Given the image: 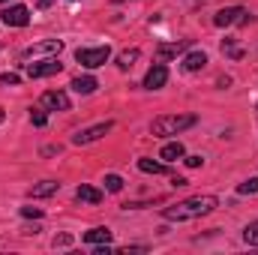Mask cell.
Instances as JSON below:
<instances>
[{
	"mask_svg": "<svg viewBox=\"0 0 258 255\" xmlns=\"http://www.w3.org/2000/svg\"><path fill=\"white\" fill-rule=\"evenodd\" d=\"M108 57H111V48H108V45H99V48H78V51H75V60L81 66H87V69L102 66Z\"/></svg>",
	"mask_w": 258,
	"mask_h": 255,
	"instance_id": "3957f363",
	"label": "cell"
},
{
	"mask_svg": "<svg viewBox=\"0 0 258 255\" xmlns=\"http://www.w3.org/2000/svg\"><path fill=\"white\" fill-rule=\"evenodd\" d=\"M57 189H60V183H57V180H42V183L30 186V198H45V195H54Z\"/></svg>",
	"mask_w": 258,
	"mask_h": 255,
	"instance_id": "9a60e30c",
	"label": "cell"
},
{
	"mask_svg": "<svg viewBox=\"0 0 258 255\" xmlns=\"http://www.w3.org/2000/svg\"><path fill=\"white\" fill-rule=\"evenodd\" d=\"M63 48L60 39H42V42H33L21 51V60H36V57H45V54H57Z\"/></svg>",
	"mask_w": 258,
	"mask_h": 255,
	"instance_id": "277c9868",
	"label": "cell"
},
{
	"mask_svg": "<svg viewBox=\"0 0 258 255\" xmlns=\"http://www.w3.org/2000/svg\"><path fill=\"white\" fill-rule=\"evenodd\" d=\"M138 54H141L138 48H126V51H120V54H117V66H120V69H129V66L138 60Z\"/></svg>",
	"mask_w": 258,
	"mask_h": 255,
	"instance_id": "ac0fdd59",
	"label": "cell"
},
{
	"mask_svg": "<svg viewBox=\"0 0 258 255\" xmlns=\"http://www.w3.org/2000/svg\"><path fill=\"white\" fill-rule=\"evenodd\" d=\"M192 123H195V114H162V117L153 120L150 132L156 138H168V135H177V132L189 129Z\"/></svg>",
	"mask_w": 258,
	"mask_h": 255,
	"instance_id": "7a4b0ae2",
	"label": "cell"
},
{
	"mask_svg": "<svg viewBox=\"0 0 258 255\" xmlns=\"http://www.w3.org/2000/svg\"><path fill=\"white\" fill-rule=\"evenodd\" d=\"M201 162H204L201 156H186V165H189V168H201Z\"/></svg>",
	"mask_w": 258,
	"mask_h": 255,
	"instance_id": "484cf974",
	"label": "cell"
},
{
	"mask_svg": "<svg viewBox=\"0 0 258 255\" xmlns=\"http://www.w3.org/2000/svg\"><path fill=\"white\" fill-rule=\"evenodd\" d=\"M186 150H183V144L180 141H171V144H165L162 150H159V159H165V162H174V159H180Z\"/></svg>",
	"mask_w": 258,
	"mask_h": 255,
	"instance_id": "2e32d148",
	"label": "cell"
},
{
	"mask_svg": "<svg viewBox=\"0 0 258 255\" xmlns=\"http://www.w3.org/2000/svg\"><path fill=\"white\" fill-rule=\"evenodd\" d=\"M39 105L48 108V111H69V96H66L63 90H45L42 99H39Z\"/></svg>",
	"mask_w": 258,
	"mask_h": 255,
	"instance_id": "8992f818",
	"label": "cell"
},
{
	"mask_svg": "<svg viewBox=\"0 0 258 255\" xmlns=\"http://www.w3.org/2000/svg\"><path fill=\"white\" fill-rule=\"evenodd\" d=\"M0 3H9V0H0Z\"/></svg>",
	"mask_w": 258,
	"mask_h": 255,
	"instance_id": "f1b7e54d",
	"label": "cell"
},
{
	"mask_svg": "<svg viewBox=\"0 0 258 255\" xmlns=\"http://www.w3.org/2000/svg\"><path fill=\"white\" fill-rule=\"evenodd\" d=\"M75 93H81V96H87V93H93L99 84H96V78L93 75H78V78H72V84H69Z\"/></svg>",
	"mask_w": 258,
	"mask_h": 255,
	"instance_id": "8fae6325",
	"label": "cell"
},
{
	"mask_svg": "<svg viewBox=\"0 0 258 255\" xmlns=\"http://www.w3.org/2000/svg\"><path fill=\"white\" fill-rule=\"evenodd\" d=\"M237 192H240V195H255V192H258V177H249L246 183H240Z\"/></svg>",
	"mask_w": 258,
	"mask_h": 255,
	"instance_id": "7402d4cb",
	"label": "cell"
},
{
	"mask_svg": "<svg viewBox=\"0 0 258 255\" xmlns=\"http://www.w3.org/2000/svg\"><path fill=\"white\" fill-rule=\"evenodd\" d=\"M183 69H186V72H198V69H204V66H207V54H204V51H192V54H186V57H183Z\"/></svg>",
	"mask_w": 258,
	"mask_h": 255,
	"instance_id": "5bb4252c",
	"label": "cell"
},
{
	"mask_svg": "<svg viewBox=\"0 0 258 255\" xmlns=\"http://www.w3.org/2000/svg\"><path fill=\"white\" fill-rule=\"evenodd\" d=\"M243 6H228V9H219L216 15H213V24L216 27H228V24H234V21H243Z\"/></svg>",
	"mask_w": 258,
	"mask_h": 255,
	"instance_id": "ba28073f",
	"label": "cell"
},
{
	"mask_svg": "<svg viewBox=\"0 0 258 255\" xmlns=\"http://www.w3.org/2000/svg\"><path fill=\"white\" fill-rule=\"evenodd\" d=\"M114 129V120H102V123H96V126H90V129H81V132H75L72 135V144H90V141H99L105 132H111Z\"/></svg>",
	"mask_w": 258,
	"mask_h": 255,
	"instance_id": "5b68a950",
	"label": "cell"
},
{
	"mask_svg": "<svg viewBox=\"0 0 258 255\" xmlns=\"http://www.w3.org/2000/svg\"><path fill=\"white\" fill-rule=\"evenodd\" d=\"M63 69V63L57 60H42V63H27V75L30 78H48V75H57Z\"/></svg>",
	"mask_w": 258,
	"mask_h": 255,
	"instance_id": "9c48e42d",
	"label": "cell"
},
{
	"mask_svg": "<svg viewBox=\"0 0 258 255\" xmlns=\"http://www.w3.org/2000/svg\"><path fill=\"white\" fill-rule=\"evenodd\" d=\"M189 45H192L189 39H180V42H171V45H159L156 54H159V57H177V54H183Z\"/></svg>",
	"mask_w": 258,
	"mask_h": 255,
	"instance_id": "7c38bea8",
	"label": "cell"
},
{
	"mask_svg": "<svg viewBox=\"0 0 258 255\" xmlns=\"http://www.w3.org/2000/svg\"><path fill=\"white\" fill-rule=\"evenodd\" d=\"M21 216L24 219H42V210L39 207H21Z\"/></svg>",
	"mask_w": 258,
	"mask_h": 255,
	"instance_id": "cb8c5ba5",
	"label": "cell"
},
{
	"mask_svg": "<svg viewBox=\"0 0 258 255\" xmlns=\"http://www.w3.org/2000/svg\"><path fill=\"white\" fill-rule=\"evenodd\" d=\"M84 240H87V243H108V240H111V231H108V228H90V231L84 234Z\"/></svg>",
	"mask_w": 258,
	"mask_h": 255,
	"instance_id": "e0dca14e",
	"label": "cell"
},
{
	"mask_svg": "<svg viewBox=\"0 0 258 255\" xmlns=\"http://www.w3.org/2000/svg\"><path fill=\"white\" fill-rule=\"evenodd\" d=\"M216 204H219V201H216L213 195H195V198H186V201H180V204H174V207H165L162 216H165L168 222H186V219H198V216L213 213Z\"/></svg>",
	"mask_w": 258,
	"mask_h": 255,
	"instance_id": "6da1fadb",
	"label": "cell"
},
{
	"mask_svg": "<svg viewBox=\"0 0 258 255\" xmlns=\"http://www.w3.org/2000/svg\"><path fill=\"white\" fill-rule=\"evenodd\" d=\"M75 198H78V201H87V204H99V201H102V192L96 189V186L81 183V186L75 189Z\"/></svg>",
	"mask_w": 258,
	"mask_h": 255,
	"instance_id": "4fadbf2b",
	"label": "cell"
},
{
	"mask_svg": "<svg viewBox=\"0 0 258 255\" xmlns=\"http://www.w3.org/2000/svg\"><path fill=\"white\" fill-rule=\"evenodd\" d=\"M72 243V237L69 234H60V237H54V246H69Z\"/></svg>",
	"mask_w": 258,
	"mask_h": 255,
	"instance_id": "4316f807",
	"label": "cell"
},
{
	"mask_svg": "<svg viewBox=\"0 0 258 255\" xmlns=\"http://www.w3.org/2000/svg\"><path fill=\"white\" fill-rule=\"evenodd\" d=\"M105 189L108 192H120L123 189V180H120L117 174H105Z\"/></svg>",
	"mask_w": 258,
	"mask_h": 255,
	"instance_id": "44dd1931",
	"label": "cell"
},
{
	"mask_svg": "<svg viewBox=\"0 0 258 255\" xmlns=\"http://www.w3.org/2000/svg\"><path fill=\"white\" fill-rule=\"evenodd\" d=\"M0 81H3V84H18L21 78H18L15 72H3V75H0Z\"/></svg>",
	"mask_w": 258,
	"mask_h": 255,
	"instance_id": "d4e9b609",
	"label": "cell"
},
{
	"mask_svg": "<svg viewBox=\"0 0 258 255\" xmlns=\"http://www.w3.org/2000/svg\"><path fill=\"white\" fill-rule=\"evenodd\" d=\"M165 81H168V69L162 63H156L153 69H147V75H144V87H147V90H159V87H165Z\"/></svg>",
	"mask_w": 258,
	"mask_h": 255,
	"instance_id": "30bf717a",
	"label": "cell"
},
{
	"mask_svg": "<svg viewBox=\"0 0 258 255\" xmlns=\"http://www.w3.org/2000/svg\"><path fill=\"white\" fill-rule=\"evenodd\" d=\"M30 120H33V126H45V111L42 108H30Z\"/></svg>",
	"mask_w": 258,
	"mask_h": 255,
	"instance_id": "603a6c76",
	"label": "cell"
},
{
	"mask_svg": "<svg viewBox=\"0 0 258 255\" xmlns=\"http://www.w3.org/2000/svg\"><path fill=\"white\" fill-rule=\"evenodd\" d=\"M114 3H120V0H114Z\"/></svg>",
	"mask_w": 258,
	"mask_h": 255,
	"instance_id": "f546056e",
	"label": "cell"
},
{
	"mask_svg": "<svg viewBox=\"0 0 258 255\" xmlns=\"http://www.w3.org/2000/svg\"><path fill=\"white\" fill-rule=\"evenodd\" d=\"M138 168L147 171V174H165V171H168L162 162H153V159H138Z\"/></svg>",
	"mask_w": 258,
	"mask_h": 255,
	"instance_id": "d6986e66",
	"label": "cell"
},
{
	"mask_svg": "<svg viewBox=\"0 0 258 255\" xmlns=\"http://www.w3.org/2000/svg\"><path fill=\"white\" fill-rule=\"evenodd\" d=\"M0 123H3V108H0Z\"/></svg>",
	"mask_w": 258,
	"mask_h": 255,
	"instance_id": "83f0119b",
	"label": "cell"
},
{
	"mask_svg": "<svg viewBox=\"0 0 258 255\" xmlns=\"http://www.w3.org/2000/svg\"><path fill=\"white\" fill-rule=\"evenodd\" d=\"M30 21V9L27 6H6L3 9V24L6 27H24Z\"/></svg>",
	"mask_w": 258,
	"mask_h": 255,
	"instance_id": "52a82bcc",
	"label": "cell"
},
{
	"mask_svg": "<svg viewBox=\"0 0 258 255\" xmlns=\"http://www.w3.org/2000/svg\"><path fill=\"white\" fill-rule=\"evenodd\" d=\"M243 240H246L249 246H258V219H255V222H249V225L243 228Z\"/></svg>",
	"mask_w": 258,
	"mask_h": 255,
	"instance_id": "ffe728a7",
	"label": "cell"
}]
</instances>
